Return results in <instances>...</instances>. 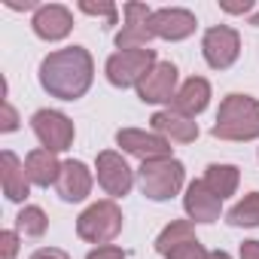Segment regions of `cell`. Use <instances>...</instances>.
<instances>
[{"instance_id": "1", "label": "cell", "mask_w": 259, "mask_h": 259, "mask_svg": "<svg viewBox=\"0 0 259 259\" xmlns=\"http://www.w3.org/2000/svg\"><path fill=\"white\" fill-rule=\"evenodd\" d=\"M95 73V61L89 49L82 46H67L58 52H49L40 61V85L61 101H76L89 92Z\"/></svg>"}, {"instance_id": "2", "label": "cell", "mask_w": 259, "mask_h": 259, "mask_svg": "<svg viewBox=\"0 0 259 259\" xmlns=\"http://www.w3.org/2000/svg\"><path fill=\"white\" fill-rule=\"evenodd\" d=\"M213 138L220 141H253L259 138V101L250 95H226L213 122Z\"/></svg>"}, {"instance_id": "3", "label": "cell", "mask_w": 259, "mask_h": 259, "mask_svg": "<svg viewBox=\"0 0 259 259\" xmlns=\"http://www.w3.org/2000/svg\"><path fill=\"white\" fill-rule=\"evenodd\" d=\"M183 177H186V168L177 159L141 162V168H138V186L153 201H168L171 195H177L183 186Z\"/></svg>"}, {"instance_id": "4", "label": "cell", "mask_w": 259, "mask_h": 259, "mask_svg": "<svg viewBox=\"0 0 259 259\" xmlns=\"http://www.w3.org/2000/svg\"><path fill=\"white\" fill-rule=\"evenodd\" d=\"M122 232V210L113 198L107 201H95L92 207H85L76 220V235L89 244H110L116 235Z\"/></svg>"}, {"instance_id": "5", "label": "cell", "mask_w": 259, "mask_h": 259, "mask_svg": "<svg viewBox=\"0 0 259 259\" xmlns=\"http://www.w3.org/2000/svg\"><path fill=\"white\" fill-rule=\"evenodd\" d=\"M156 52L153 49H122L116 55L107 58V79L116 89H128V85H141L144 76L156 67Z\"/></svg>"}, {"instance_id": "6", "label": "cell", "mask_w": 259, "mask_h": 259, "mask_svg": "<svg viewBox=\"0 0 259 259\" xmlns=\"http://www.w3.org/2000/svg\"><path fill=\"white\" fill-rule=\"evenodd\" d=\"M31 128H34V135L37 141L43 144V150L49 153H64L73 147V135H76V128L73 122L58 113V110H37L34 119H31Z\"/></svg>"}, {"instance_id": "7", "label": "cell", "mask_w": 259, "mask_h": 259, "mask_svg": "<svg viewBox=\"0 0 259 259\" xmlns=\"http://www.w3.org/2000/svg\"><path fill=\"white\" fill-rule=\"evenodd\" d=\"M201 52H204V61L213 67V70H226L238 61L241 55V37L235 28L229 25H217V28H207L204 31V40H201Z\"/></svg>"}, {"instance_id": "8", "label": "cell", "mask_w": 259, "mask_h": 259, "mask_svg": "<svg viewBox=\"0 0 259 259\" xmlns=\"http://www.w3.org/2000/svg\"><path fill=\"white\" fill-rule=\"evenodd\" d=\"M95 171H98L101 189H104L107 195H113V198L128 195V192H132V186H135V171L128 168V162H125L119 153H113V150L98 153Z\"/></svg>"}, {"instance_id": "9", "label": "cell", "mask_w": 259, "mask_h": 259, "mask_svg": "<svg viewBox=\"0 0 259 259\" xmlns=\"http://www.w3.org/2000/svg\"><path fill=\"white\" fill-rule=\"evenodd\" d=\"M153 10L147 4H125V25L116 34V46L122 49H150V40L156 37L150 28Z\"/></svg>"}, {"instance_id": "10", "label": "cell", "mask_w": 259, "mask_h": 259, "mask_svg": "<svg viewBox=\"0 0 259 259\" xmlns=\"http://www.w3.org/2000/svg\"><path fill=\"white\" fill-rule=\"evenodd\" d=\"M116 144L125 150L138 156L141 162H156V159H174L171 156V147L162 135H150V132H141V128H122V132L116 135Z\"/></svg>"}, {"instance_id": "11", "label": "cell", "mask_w": 259, "mask_h": 259, "mask_svg": "<svg viewBox=\"0 0 259 259\" xmlns=\"http://www.w3.org/2000/svg\"><path fill=\"white\" fill-rule=\"evenodd\" d=\"M174 95H177V67L171 61H159L138 85V98L144 104H171Z\"/></svg>"}, {"instance_id": "12", "label": "cell", "mask_w": 259, "mask_h": 259, "mask_svg": "<svg viewBox=\"0 0 259 259\" xmlns=\"http://www.w3.org/2000/svg\"><path fill=\"white\" fill-rule=\"evenodd\" d=\"M195 16L189 10H180V7H162V10H153V19H150V28L156 37L162 40H186L189 34H195Z\"/></svg>"}, {"instance_id": "13", "label": "cell", "mask_w": 259, "mask_h": 259, "mask_svg": "<svg viewBox=\"0 0 259 259\" xmlns=\"http://www.w3.org/2000/svg\"><path fill=\"white\" fill-rule=\"evenodd\" d=\"M34 34L40 37V40H49V43H55V40H64L70 31H73V16H70V10L67 7H61V4H46V7H40L37 13H34Z\"/></svg>"}, {"instance_id": "14", "label": "cell", "mask_w": 259, "mask_h": 259, "mask_svg": "<svg viewBox=\"0 0 259 259\" xmlns=\"http://www.w3.org/2000/svg\"><path fill=\"white\" fill-rule=\"evenodd\" d=\"M207 101H210V82L204 76H189L177 89V95L171 101V110L180 113V116H186V119H195L198 113H204Z\"/></svg>"}, {"instance_id": "15", "label": "cell", "mask_w": 259, "mask_h": 259, "mask_svg": "<svg viewBox=\"0 0 259 259\" xmlns=\"http://www.w3.org/2000/svg\"><path fill=\"white\" fill-rule=\"evenodd\" d=\"M183 207H186L189 220H195V223H213V220H220L223 201L207 189L204 180H192L189 189H186V195H183Z\"/></svg>"}, {"instance_id": "16", "label": "cell", "mask_w": 259, "mask_h": 259, "mask_svg": "<svg viewBox=\"0 0 259 259\" xmlns=\"http://www.w3.org/2000/svg\"><path fill=\"white\" fill-rule=\"evenodd\" d=\"M0 183H4V195L10 201H25L31 195V177L25 165L16 159V153L10 150L0 153Z\"/></svg>"}, {"instance_id": "17", "label": "cell", "mask_w": 259, "mask_h": 259, "mask_svg": "<svg viewBox=\"0 0 259 259\" xmlns=\"http://www.w3.org/2000/svg\"><path fill=\"white\" fill-rule=\"evenodd\" d=\"M55 189H58V195H61L64 201H82V198H89V192H92V171H89L82 162L70 159V162L61 165V174H58Z\"/></svg>"}, {"instance_id": "18", "label": "cell", "mask_w": 259, "mask_h": 259, "mask_svg": "<svg viewBox=\"0 0 259 259\" xmlns=\"http://www.w3.org/2000/svg\"><path fill=\"white\" fill-rule=\"evenodd\" d=\"M153 128H156V135H162L165 141H177V144H192L198 138V122L174 113V110H159L153 119Z\"/></svg>"}, {"instance_id": "19", "label": "cell", "mask_w": 259, "mask_h": 259, "mask_svg": "<svg viewBox=\"0 0 259 259\" xmlns=\"http://www.w3.org/2000/svg\"><path fill=\"white\" fill-rule=\"evenodd\" d=\"M61 165H64V162H58V156L49 153V150H43V147H40V150H31L28 159H25V171H28L31 183H37V186L58 183Z\"/></svg>"}, {"instance_id": "20", "label": "cell", "mask_w": 259, "mask_h": 259, "mask_svg": "<svg viewBox=\"0 0 259 259\" xmlns=\"http://www.w3.org/2000/svg\"><path fill=\"white\" fill-rule=\"evenodd\" d=\"M238 180H241V174H238L235 165H210V168L204 171V183H207V189H210L220 201L229 198V195H235Z\"/></svg>"}, {"instance_id": "21", "label": "cell", "mask_w": 259, "mask_h": 259, "mask_svg": "<svg viewBox=\"0 0 259 259\" xmlns=\"http://www.w3.org/2000/svg\"><path fill=\"white\" fill-rule=\"evenodd\" d=\"M192 238H195V229H192V223H189V220H171V223L162 229V235L156 238V250L165 256L168 250H174L177 244L192 241Z\"/></svg>"}, {"instance_id": "22", "label": "cell", "mask_w": 259, "mask_h": 259, "mask_svg": "<svg viewBox=\"0 0 259 259\" xmlns=\"http://www.w3.org/2000/svg\"><path fill=\"white\" fill-rule=\"evenodd\" d=\"M16 229H19L25 238H43L46 229H49V220H46V213H43L37 204H28V207L19 210V217H16Z\"/></svg>"}, {"instance_id": "23", "label": "cell", "mask_w": 259, "mask_h": 259, "mask_svg": "<svg viewBox=\"0 0 259 259\" xmlns=\"http://www.w3.org/2000/svg\"><path fill=\"white\" fill-rule=\"evenodd\" d=\"M226 220H229V226H247V229L259 226V192L244 195V198L226 213Z\"/></svg>"}, {"instance_id": "24", "label": "cell", "mask_w": 259, "mask_h": 259, "mask_svg": "<svg viewBox=\"0 0 259 259\" xmlns=\"http://www.w3.org/2000/svg\"><path fill=\"white\" fill-rule=\"evenodd\" d=\"M165 259H207V250L201 247L198 238H192V241H183V244H177L174 250H168Z\"/></svg>"}, {"instance_id": "25", "label": "cell", "mask_w": 259, "mask_h": 259, "mask_svg": "<svg viewBox=\"0 0 259 259\" xmlns=\"http://www.w3.org/2000/svg\"><path fill=\"white\" fill-rule=\"evenodd\" d=\"M79 10L85 13V16H101V19H107V25H116V4H110V0H101V4H92V0H82L79 4Z\"/></svg>"}, {"instance_id": "26", "label": "cell", "mask_w": 259, "mask_h": 259, "mask_svg": "<svg viewBox=\"0 0 259 259\" xmlns=\"http://www.w3.org/2000/svg\"><path fill=\"white\" fill-rule=\"evenodd\" d=\"M16 128H19V113L4 95V101H0V132H16Z\"/></svg>"}, {"instance_id": "27", "label": "cell", "mask_w": 259, "mask_h": 259, "mask_svg": "<svg viewBox=\"0 0 259 259\" xmlns=\"http://www.w3.org/2000/svg\"><path fill=\"white\" fill-rule=\"evenodd\" d=\"M19 253V232L7 229V232H0V259H16Z\"/></svg>"}, {"instance_id": "28", "label": "cell", "mask_w": 259, "mask_h": 259, "mask_svg": "<svg viewBox=\"0 0 259 259\" xmlns=\"http://www.w3.org/2000/svg\"><path fill=\"white\" fill-rule=\"evenodd\" d=\"M85 259H128L119 247H113V244H104V247H95Z\"/></svg>"}, {"instance_id": "29", "label": "cell", "mask_w": 259, "mask_h": 259, "mask_svg": "<svg viewBox=\"0 0 259 259\" xmlns=\"http://www.w3.org/2000/svg\"><path fill=\"white\" fill-rule=\"evenodd\" d=\"M31 259H70L64 250H58V247H40Z\"/></svg>"}, {"instance_id": "30", "label": "cell", "mask_w": 259, "mask_h": 259, "mask_svg": "<svg viewBox=\"0 0 259 259\" xmlns=\"http://www.w3.org/2000/svg\"><path fill=\"white\" fill-rule=\"evenodd\" d=\"M223 13H232V16H244L253 10V0H244V4H220Z\"/></svg>"}, {"instance_id": "31", "label": "cell", "mask_w": 259, "mask_h": 259, "mask_svg": "<svg viewBox=\"0 0 259 259\" xmlns=\"http://www.w3.org/2000/svg\"><path fill=\"white\" fill-rule=\"evenodd\" d=\"M241 259H259V241H244L241 244Z\"/></svg>"}, {"instance_id": "32", "label": "cell", "mask_w": 259, "mask_h": 259, "mask_svg": "<svg viewBox=\"0 0 259 259\" xmlns=\"http://www.w3.org/2000/svg\"><path fill=\"white\" fill-rule=\"evenodd\" d=\"M4 4H7L10 10H40L37 0H25V4H22V0H4Z\"/></svg>"}, {"instance_id": "33", "label": "cell", "mask_w": 259, "mask_h": 259, "mask_svg": "<svg viewBox=\"0 0 259 259\" xmlns=\"http://www.w3.org/2000/svg\"><path fill=\"white\" fill-rule=\"evenodd\" d=\"M207 259H232V256L223 253V250H213V253H207Z\"/></svg>"}, {"instance_id": "34", "label": "cell", "mask_w": 259, "mask_h": 259, "mask_svg": "<svg viewBox=\"0 0 259 259\" xmlns=\"http://www.w3.org/2000/svg\"><path fill=\"white\" fill-rule=\"evenodd\" d=\"M250 25H253V28H259V13H253V16H250Z\"/></svg>"}]
</instances>
